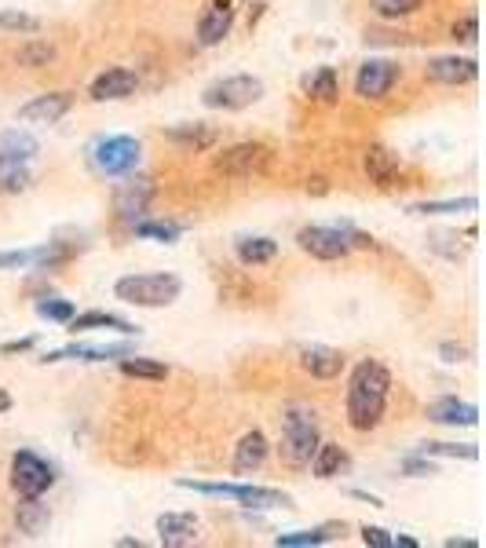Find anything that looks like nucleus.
Here are the masks:
<instances>
[{
    "mask_svg": "<svg viewBox=\"0 0 486 548\" xmlns=\"http://www.w3.org/2000/svg\"><path fill=\"white\" fill-rule=\"evenodd\" d=\"M388 395H391V373L384 362L377 359H362L359 366L351 369L348 380V424L355 432H373L377 424L384 421V410H388Z\"/></svg>",
    "mask_w": 486,
    "mask_h": 548,
    "instance_id": "obj_1",
    "label": "nucleus"
},
{
    "mask_svg": "<svg viewBox=\"0 0 486 548\" xmlns=\"http://www.w3.org/2000/svg\"><path fill=\"white\" fill-rule=\"evenodd\" d=\"M322 435H318V417L304 402H289L282 410V439H278V454L289 468H307L315 457Z\"/></svg>",
    "mask_w": 486,
    "mask_h": 548,
    "instance_id": "obj_2",
    "label": "nucleus"
},
{
    "mask_svg": "<svg viewBox=\"0 0 486 548\" xmlns=\"http://www.w3.org/2000/svg\"><path fill=\"white\" fill-rule=\"evenodd\" d=\"M183 293V282L169 271H150V274H125L114 282V296L121 304L132 307H169L176 304Z\"/></svg>",
    "mask_w": 486,
    "mask_h": 548,
    "instance_id": "obj_3",
    "label": "nucleus"
},
{
    "mask_svg": "<svg viewBox=\"0 0 486 548\" xmlns=\"http://www.w3.org/2000/svg\"><path fill=\"white\" fill-rule=\"evenodd\" d=\"M271 165H275V150L267 147V143H253V139L220 150L216 161H212V169L223 172V176H231V180H253V176H264Z\"/></svg>",
    "mask_w": 486,
    "mask_h": 548,
    "instance_id": "obj_4",
    "label": "nucleus"
},
{
    "mask_svg": "<svg viewBox=\"0 0 486 548\" xmlns=\"http://www.w3.org/2000/svg\"><path fill=\"white\" fill-rule=\"evenodd\" d=\"M264 99V81L253 74H234L212 81L205 92H201V103L209 110H245Z\"/></svg>",
    "mask_w": 486,
    "mask_h": 548,
    "instance_id": "obj_5",
    "label": "nucleus"
},
{
    "mask_svg": "<svg viewBox=\"0 0 486 548\" xmlns=\"http://www.w3.org/2000/svg\"><path fill=\"white\" fill-rule=\"evenodd\" d=\"M55 483V468L33 450H19L11 457V490L19 497H44Z\"/></svg>",
    "mask_w": 486,
    "mask_h": 548,
    "instance_id": "obj_6",
    "label": "nucleus"
},
{
    "mask_svg": "<svg viewBox=\"0 0 486 548\" xmlns=\"http://www.w3.org/2000/svg\"><path fill=\"white\" fill-rule=\"evenodd\" d=\"M139 158H143V147L132 136H106L92 147V161L103 176H128L139 165Z\"/></svg>",
    "mask_w": 486,
    "mask_h": 548,
    "instance_id": "obj_7",
    "label": "nucleus"
},
{
    "mask_svg": "<svg viewBox=\"0 0 486 548\" xmlns=\"http://www.w3.org/2000/svg\"><path fill=\"white\" fill-rule=\"evenodd\" d=\"M296 245H300L307 256H315V260H344V256L351 253V242H348V234H344V223H340V227H322V223L300 227Z\"/></svg>",
    "mask_w": 486,
    "mask_h": 548,
    "instance_id": "obj_8",
    "label": "nucleus"
},
{
    "mask_svg": "<svg viewBox=\"0 0 486 548\" xmlns=\"http://www.w3.org/2000/svg\"><path fill=\"white\" fill-rule=\"evenodd\" d=\"M399 81V66L391 59H366L355 74V95L359 99H384Z\"/></svg>",
    "mask_w": 486,
    "mask_h": 548,
    "instance_id": "obj_9",
    "label": "nucleus"
},
{
    "mask_svg": "<svg viewBox=\"0 0 486 548\" xmlns=\"http://www.w3.org/2000/svg\"><path fill=\"white\" fill-rule=\"evenodd\" d=\"M150 198H154V183H150L147 176H136V180H125L114 190V209H117V216L132 227V223H139L147 216Z\"/></svg>",
    "mask_w": 486,
    "mask_h": 548,
    "instance_id": "obj_10",
    "label": "nucleus"
},
{
    "mask_svg": "<svg viewBox=\"0 0 486 548\" xmlns=\"http://www.w3.org/2000/svg\"><path fill=\"white\" fill-rule=\"evenodd\" d=\"M424 77L428 81H435V85H472L479 77V63L472 59V55H439V59H432V63L424 66Z\"/></svg>",
    "mask_w": 486,
    "mask_h": 548,
    "instance_id": "obj_11",
    "label": "nucleus"
},
{
    "mask_svg": "<svg viewBox=\"0 0 486 548\" xmlns=\"http://www.w3.org/2000/svg\"><path fill=\"white\" fill-rule=\"evenodd\" d=\"M70 106H74V95L70 92L37 95L26 106H19V121H26V125H55V121H63L70 114Z\"/></svg>",
    "mask_w": 486,
    "mask_h": 548,
    "instance_id": "obj_12",
    "label": "nucleus"
},
{
    "mask_svg": "<svg viewBox=\"0 0 486 548\" xmlns=\"http://www.w3.org/2000/svg\"><path fill=\"white\" fill-rule=\"evenodd\" d=\"M139 88V77L128 70V66H110L103 74L92 81L88 95L96 99V103H117V99H128V95H136Z\"/></svg>",
    "mask_w": 486,
    "mask_h": 548,
    "instance_id": "obj_13",
    "label": "nucleus"
},
{
    "mask_svg": "<svg viewBox=\"0 0 486 548\" xmlns=\"http://www.w3.org/2000/svg\"><path fill=\"white\" fill-rule=\"evenodd\" d=\"M231 26H234V0H212L198 22V44L201 48H216L231 33Z\"/></svg>",
    "mask_w": 486,
    "mask_h": 548,
    "instance_id": "obj_14",
    "label": "nucleus"
},
{
    "mask_svg": "<svg viewBox=\"0 0 486 548\" xmlns=\"http://www.w3.org/2000/svg\"><path fill=\"white\" fill-rule=\"evenodd\" d=\"M267 454H271V443H267V435L260 428L253 432H245L234 446V475H253L264 468Z\"/></svg>",
    "mask_w": 486,
    "mask_h": 548,
    "instance_id": "obj_15",
    "label": "nucleus"
},
{
    "mask_svg": "<svg viewBox=\"0 0 486 548\" xmlns=\"http://www.w3.org/2000/svg\"><path fill=\"white\" fill-rule=\"evenodd\" d=\"M428 421H432V424H446V428H476V424H479V410L472 406V402L446 395V399H435L432 406H428Z\"/></svg>",
    "mask_w": 486,
    "mask_h": 548,
    "instance_id": "obj_16",
    "label": "nucleus"
},
{
    "mask_svg": "<svg viewBox=\"0 0 486 548\" xmlns=\"http://www.w3.org/2000/svg\"><path fill=\"white\" fill-rule=\"evenodd\" d=\"M300 369L318 380H333L344 369V355L337 348H326V344H307V348H300Z\"/></svg>",
    "mask_w": 486,
    "mask_h": 548,
    "instance_id": "obj_17",
    "label": "nucleus"
},
{
    "mask_svg": "<svg viewBox=\"0 0 486 548\" xmlns=\"http://www.w3.org/2000/svg\"><path fill=\"white\" fill-rule=\"evenodd\" d=\"M362 169H366L373 187H395V180H399V172H402V161L395 150L370 147L366 150V158H362Z\"/></svg>",
    "mask_w": 486,
    "mask_h": 548,
    "instance_id": "obj_18",
    "label": "nucleus"
},
{
    "mask_svg": "<svg viewBox=\"0 0 486 548\" xmlns=\"http://www.w3.org/2000/svg\"><path fill=\"white\" fill-rule=\"evenodd\" d=\"M15 527L19 534L26 538H44L48 527H52V512L44 505L41 497H19V505H15Z\"/></svg>",
    "mask_w": 486,
    "mask_h": 548,
    "instance_id": "obj_19",
    "label": "nucleus"
},
{
    "mask_svg": "<svg viewBox=\"0 0 486 548\" xmlns=\"http://www.w3.org/2000/svg\"><path fill=\"white\" fill-rule=\"evenodd\" d=\"M231 501L245 508H256V512H267V508H289L293 497L282 494V490H271V486H249V483H231Z\"/></svg>",
    "mask_w": 486,
    "mask_h": 548,
    "instance_id": "obj_20",
    "label": "nucleus"
},
{
    "mask_svg": "<svg viewBox=\"0 0 486 548\" xmlns=\"http://www.w3.org/2000/svg\"><path fill=\"white\" fill-rule=\"evenodd\" d=\"M158 534H161V545H191L194 534H198V516L194 512H165L158 516Z\"/></svg>",
    "mask_w": 486,
    "mask_h": 548,
    "instance_id": "obj_21",
    "label": "nucleus"
},
{
    "mask_svg": "<svg viewBox=\"0 0 486 548\" xmlns=\"http://www.w3.org/2000/svg\"><path fill=\"white\" fill-rule=\"evenodd\" d=\"M165 139H172L176 147H183V150H194V154H201V150H212L216 147V139H220V132L212 125H176V128H169L165 132Z\"/></svg>",
    "mask_w": 486,
    "mask_h": 548,
    "instance_id": "obj_22",
    "label": "nucleus"
},
{
    "mask_svg": "<svg viewBox=\"0 0 486 548\" xmlns=\"http://www.w3.org/2000/svg\"><path fill=\"white\" fill-rule=\"evenodd\" d=\"M348 464L351 457L340 443H318L315 457H311V472H315V479H337Z\"/></svg>",
    "mask_w": 486,
    "mask_h": 548,
    "instance_id": "obj_23",
    "label": "nucleus"
},
{
    "mask_svg": "<svg viewBox=\"0 0 486 548\" xmlns=\"http://www.w3.org/2000/svg\"><path fill=\"white\" fill-rule=\"evenodd\" d=\"M66 326H70V333H92V329H114V333H125V337H132V333H136V326H132V322L110 315V311H85V315L70 318Z\"/></svg>",
    "mask_w": 486,
    "mask_h": 548,
    "instance_id": "obj_24",
    "label": "nucleus"
},
{
    "mask_svg": "<svg viewBox=\"0 0 486 548\" xmlns=\"http://www.w3.org/2000/svg\"><path fill=\"white\" fill-rule=\"evenodd\" d=\"M37 154H41V143H37L30 132H22V128H8V132H0V158L26 161V165H30Z\"/></svg>",
    "mask_w": 486,
    "mask_h": 548,
    "instance_id": "obj_25",
    "label": "nucleus"
},
{
    "mask_svg": "<svg viewBox=\"0 0 486 548\" xmlns=\"http://www.w3.org/2000/svg\"><path fill=\"white\" fill-rule=\"evenodd\" d=\"M234 253H238V260H242L245 267H260V264H271V260L278 256V242L275 238H267V234H256V238H238Z\"/></svg>",
    "mask_w": 486,
    "mask_h": 548,
    "instance_id": "obj_26",
    "label": "nucleus"
},
{
    "mask_svg": "<svg viewBox=\"0 0 486 548\" xmlns=\"http://www.w3.org/2000/svg\"><path fill=\"white\" fill-rule=\"evenodd\" d=\"M340 534L337 523H322L315 530H293V534H278L275 545L278 548H315V545H326Z\"/></svg>",
    "mask_w": 486,
    "mask_h": 548,
    "instance_id": "obj_27",
    "label": "nucleus"
},
{
    "mask_svg": "<svg viewBox=\"0 0 486 548\" xmlns=\"http://www.w3.org/2000/svg\"><path fill=\"white\" fill-rule=\"evenodd\" d=\"M33 176H30V165L26 161H8L0 158V194H22L30 190Z\"/></svg>",
    "mask_w": 486,
    "mask_h": 548,
    "instance_id": "obj_28",
    "label": "nucleus"
},
{
    "mask_svg": "<svg viewBox=\"0 0 486 548\" xmlns=\"http://www.w3.org/2000/svg\"><path fill=\"white\" fill-rule=\"evenodd\" d=\"M307 92H311V99H318L322 106H333L340 99L337 70H333V66H322L315 77H307Z\"/></svg>",
    "mask_w": 486,
    "mask_h": 548,
    "instance_id": "obj_29",
    "label": "nucleus"
},
{
    "mask_svg": "<svg viewBox=\"0 0 486 548\" xmlns=\"http://www.w3.org/2000/svg\"><path fill=\"white\" fill-rule=\"evenodd\" d=\"M121 373L125 377H136V380H165L169 377V366L165 362H154V359H143V355H125L121 359Z\"/></svg>",
    "mask_w": 486,
    "mask_h": 548,
    "instance_id": "obj_30",
    "label": "nucleus"
},
{
    "mask_svg": "<svg viewBox=\"0 0 486 548\" xmlns=\"http://www.w3.org/2000/svg\"><path fill=\"white\" fill-rule=\"evenodd\" d=\"M136 238H147V242H161V245H176L183 238V231L176 223H158V220H139L132 223Z\"/></svg>",
    "mask_w": 486,
    "mask_h": 548,
    "instance_id": "obj_31",
    "label": "nucleus"
},
{
    "mask_svg": "<svg viewBox=\"0 0 486 548\" xmlns=\"http://www.w3.org/2000/svg\"><path fill=\"white\" fill-rule=\"evenodd\" d=\"M476 198H457V201H417L410 205L413 216H450V212H476Z\"/></svg>",
    "mask_w": 486,
    "mask_h": 548,
    "instance_id": "obj_32",
    "label": "nucleus"
},
{
    "mask_svg": "<svg viewBox=\"0 0 486 548\" xmlns=\"http://www.w3.org/2000/svg\"><path fill=\"white\" fill-rule=\"evenodd\" d=\"M424 0H370V8L377 19L384 22H399V19H410L413 11H421Z\"/></svg>",
    "mask_w": 486,
    "mask_h": 548,
    "instance_id": "obj_33",
    "label": "nucleus"
},
{
    "mask_svg": "<svg viewBox=\"0 0 486 548\" xmlns=\"http://www.w3.org/2000/svg\"><path fill=\"white\" fill-rule=\"evenodd\" d=\"M417 454L424 457H461V461H479L476 443H424Z\"/></svg>",
    "mask_w": 486,
    "mask_h": 548,
    "instance_id": "obj_34",
    "label": "nucleus"
},
{
    "mask_svg": "<svg viewBox=\"0 0 486 548\" xmlns=\"http://www.w3.org/2000/svg\"><path fill=\"white\" fill-rule=\"evenodd\" d=\"M37 315L48 318V322H59V326H66V322H70L77 311H74V304H70V300H63V296H41V300H37Z\"/></svg>",
    "mask_w": 486,
    "mask_h": 548,
    "instance_id": "obj_35",
    "label": "nucleus"
},
{
    "mask_svg": "<svg viewBox=\"0 0 486 548\" xmlns=\"http://www.w3.org/2000/svg\"><path fill=\"white\" fill-rule=\"evenodd\" d=\"M0 30L33 37V33H41V19L37 15H22V11H0Z\"/></svg>",
    "mask_w": 486,
    "mask_h": 548,
    "instance_id": "obj_36",
    "label": "nucleus"
},
{
    "mask_svg": "<svg viewBox=\"0 0 486 548\" xmlns=\"http://www.w3.org/2000/svg\"><path fill=\"white\" fill-rule=\"evenodd\" d=\"M55 59V48L48 41H30L19 48V63L22 66H48Z\"/></svg>",
    "mask_w": 486,
    "mask_h": 548,
    "instance_id": "obj_37",
    "label": "nucleus"
},
{
    "mask_svg": "<svg viewBox=\"0 0 486 548\" xmlns=\"http://www.w3.org/2000/svg\"><path fill=\"white\" fill-rule=\"evenodd\" d=\"M402 472L410 475V479H428V475H439V468H435L424 454H413L402 461Z\"/></svg>",
    "mask_w": 486,
    "mask_h": 548,
    "instance_id": "obj_38",
    "label": "nucleus"
},
{
    "mask_svg": "<svg viewBox=\"0 0 486 548\" xmlns=\"http://www.w3.org/2000/svg\"><path fill=\"white\" fill-rule=\"evenodd\" d=\"M450 33H454V41H461V44H476L479 19H476V15H465V19H457L454 26H450Z\"/></svg>",
    "mask_w": 486,
    "mask_h": 548,
    "instance_id": "obj_39",
    "label": "nucleus"
},
{
    "mask_svg": "<svg viewBox=\"0 0 486 548\" xmlns=\"http://www.w3.org/2000/svg\"><path fill=\"white\" fill-rule=\"evenodd\" d=\"M362 545H373V548H395L391 545V534L384 527H362Z\"/></svg>",
    "mask_w": 486,
    "mask_h": 548,
    "instance_id": "obj_40",
    "label": "nucleus"
},
{
    "mask_svg": "<svg viewBox=\"0 0 486 548\" xmlns=\"http://www.w3.org/2000/svg\"><path fill=\"white\" fill-rule=\"evenodd\" d=\"M0 267H33V249H19V253H0Z\"/></svg>",
    "mask_w": 486,
    "mask_h": 548,
    "instance_id": "obj_41",
    "label": "nucleus"
},
{
    "mask_svg": "<svg viewBox=\"0 0 486 548\" xmlns=\"http://www.w3.org/2000/svg\"><path fill=\"white\" fill-rule=\"evenodd\" d=\"M439 355H443V362H468V355H472V351L461 348V344H443V348H439Z\"/></svg>",
    "mask_w": 486,
    "mask_h": 548,
    "instance_id": "obj_42",
    "label": "nucleus"
},
{
    "mask_svg": "<svg viewBox=\"0 0 486 548\" xmlns=\"http://www.w3.org/2000/svg\"><path fill=\"white\" fill-rule=\"evenodd\" d=\"M37 340L33 337H22V340H8V344H0V355H22V351H30Z\"/></svg>",
    "mask_w": 486,
    "mask_h": 548,
    "instance_id": "obj_43",
    "label": "nucleus"
},
{
    "mask_svg": "<svg viewBox=\"0 0 486 548\" xmlns=\"http://www.w3.org/2000/svg\"><path fill=\"white\" fill-rule=\"evenodd\" d=\"M326 180L322 176H315V180H307V194H326Z\"/></svg>",
    "mask_w": 486,
    "mask_h": 548,
    "instance_id": "obj_44",
    "label": "nucleus"
},
{
    "mask_svg": "<svg viewBox=\"0 0 486 548\" xmlns=\"http://www.w3.org/2000/svg\"><path fill=\"white\" fill-rule=\"evenodd\" d=\"M351 497H359V501H370L373 508H384V501H381V497L366 494V490H351Z\"/></svg>",
    "mask_w": 486,
    "mask_h": 548,
    "instance_id": "obj_45",
    "label": "nucleus"
},
{
    "mask_svg": "<svg viewBox=\"0 0 486 548\" xmlns=\"http://www.w3.org/2000/svg\"><path fill=\"white\" fill-rule=\"evenodd\" d=\"M446 548H479V541H472V538H450V541H446Z\"/></svg>",
    "mask_w": 486,
    "mask_h": 548,
    "instance_id": "obj_46",
    "label": "nucleus"
},
{
    "mask_svg": "<svg viewBox=\"0 0 486 548\" xmlns=\"http://www.w3.org/2000/svg\"><path fill=\"white\" fill-rule=\"evenodd\" d=\"M11 410V395L4 388H0V413H8Z\"/></svg>",
    "mask_w": 486,
    "mask_h": 548,
    "instance_id": "obj_47",
    "label": "nucleus"
},
{
    "mask_svg": "<svg viewBox=\"0 0 486 548\" xmlns=\"http://www.w3.org/2000/svg\"><path fill=\"white\" fill-rule=\"evenodd\" d=\"M391 545H399V548H417V541H413V538H391Z\"/></svg>",
    "mask_w": 486,
    "mask_h": 548,
    "instance_id": "obj_48",
    "label": "nucleus"
}]
</instances>
